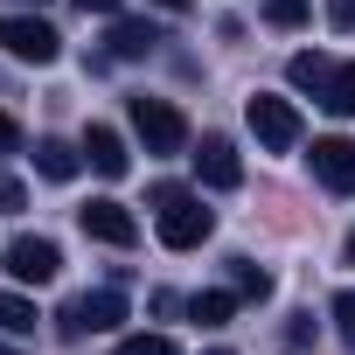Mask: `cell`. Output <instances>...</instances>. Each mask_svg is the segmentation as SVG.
<instances>
[{
    "instance_id": "23",
    "label": "cell",
    "mask_w": 355,
    "mask_h": 355,
    "mask_svg": "<svg viewBox=\"0 0 355 355\" xmlns=\"http://www.w3.org/2000/svg\"><path fill=\"white\" fill-rule=\"evenodd\" d=\"M84 15H119V0H77Z\"/></svg>"
},
{
    "instance_id": "13",
    "label": "cell",
    "mask_w": 355,
    "mask_h": 355,
    "mask_svg": "<svg viewBox=\"0 0 355 355\" xmlns=\"http://www.w3.org/2000/svg\"><path fill=\"white\" fill-rule=\"evenodd\" d=\"M77 167H84V146H70V139H42L35 146V174L42 182H70Z\"/></svg>"
},
{
    "instance_id": "10",
    "label": "cell",
    "mask_w": 355,
    "mask_h": 355,
    "mask_svg": "<svg viewBox=\"0 0 355 355\" xmlns=\"http://www.w3.org/2000/svg\"><path fill=\"white\" fill-rule=\"evenodd\" d=\"M196 174H202L209 189H237V182H244V160H237V146H230L223 132H209V139L196 146Z\"/></svg>"
},
{
    "instance_id": "18",
    "label": "cell",
    "mask_w": 355,
    "mask_h": 355,
    "mask_svg": "<svg viewBox=\"0 0 355 355\" xmlns=\"http://www.w3.org/2000/svg\"><path fill=\"white\" fill-rule=\"evenodd\" d=\"M265 21L272 28H300L306 21V0H265Z\"/></svg>"
},
{
    "instance_id": "19",
    "label": "cell",
    "mask_w": 355,
    "mask_h": 355,
    "mask_svg": "<svg viewBox=\"0 0 355 355\" xmlns=\"http://www.w3.org/2000/svg\"><path fill=\"white\" fill-rule=\"evenodd\" d=\"M334 327H341V341H348V355H355V286L334 293Z\"/></svg>"
},
{
    "instance_id": "2",
    "label": "cell",
    "mask_w": 355,
    "mask_h": 355,
    "mask_svg": "<svg viewBox=\"0 0 355 355\" xmlns=\"http://www.w3.org/2000/svg\"><path fill=\"white\" fill-rule=\"evenodd\" d=\"M293 91H313V105H327L334 119H355V63H327V56H293L286 63Z\"/></svg>"
},
{
    "instance_id": "27",
    "label": "cell",
    "mask_w": 355,
    "mask_h": 355,
    "mask_svg": "<svg viewBox=\"0 0 355 355\" xmlns=\"http://www.w3.org/2000/svg\"><path fill=\"white\" fill-rule=\"evenodd\" d=\"M0 355H15V348H0Z\"/></svg>"
},
{
    "instance_id": "3",
    "label": "cell",
    "mask_w": 355,
    "mask_h": 355,
    "mask_svg": "<svg viewBox=\"0 0 355 355\" xmlns=\"http://www.w3.org/2000/svg\"><path fill=\"white\" fill-rule=\"evenodd\" d=\"M132 132L146 139V153H182L189 146V119L167 98H132Z\"/></svg>"
},
{
    "instance_id": "28",
    "label": "cell",
    "mask_w": 355,
    "mask_h": 355,
    "mask_svg": "<svg viewBox=\"0 0 355 355\" xmlns=\"http://www.w3.org/2000/svg\"><path fill=\"white\" fill-rule=\"evenodd\" d=\"M35 8H42V0H35Z\"/></svg>"
},
{
    "instance_id": "20",
    "label": "cell",
    "mask_w": 355,
    "mask_h": 355,
    "mask_svg": "<svg viewBox=\"0 0 355 355\" xmlns=\"http://www.w3.org/2000/svg\"><path fill=\"white\" fill-rule=\"evenodd\" d=\"M327 21L334 28H355V0H327Z\"/></svg>"
},
{
    "instance_id": "4",
    "label": "cell",
    "mask_w": 355,
    "mask_h": 355,
    "mask_svg": "<svg viewBox=\"0 0 355 355\" xmlns=\"http://www.w3.org/2000/svg\"><path fill=\"white\" fill-rule=\"evenodd\" d=\"M244 119H251V132H258V146H265V153H293V146H300V112H293L286 98L258 91V98L244 105Z\"/></svg>"
},
{
    "instance_id": "1",
    "label": "cell",
    "mask_w": 355,
    "mask_h": 355,
    "mask_svg": "<svg viewBox=\"0 0 355 355\" xmlns=\"http://www.w3.org/2000/svg\"><path fill=\"white\" fill-rule=\"evenodd\" d=\"M153 230H160V244H167V251H196V244L216 230V216L202 209V196L160 182V189H153Z\"/></svg>"
},
{
    "instance_id": "25",
    "label": "cell",
    "mask_w": 355,
    "mask_h": 355,
    "mask_svg": "<svg viewBox=\"0 0 355 355\" xmlns=\"http://www.w3.org/2000/svg\"><path fill=\"white\" fill-rule=\"evenodd\" d=\"M348 265H355V230H348Z\"/></svg>"
},
{
    "instance_id": "6",
    "label": "cell",
    "mask_w": 355,
    "mask_h": 355,
    "mask_svg": "<svg viewBox=\"0 0 355 355\" xmlns=\"http://www.w3.org/2000/svg\"><path fill=\"white\" fill-rule=\"evenodd\" d=\"M119 320H125V300H119V293H84V300H70V306L56 313V327H63L70 341H77V334H112Z\"/></svg>"
},
{
    "instance_id": "9",
    "label": "cell",
    "mask_w": 355,
    "mask_h": 355,
    "mask_svg": "<svg viewBox=\"0 0 355 355\" xmlns=\"http://www.w3.org/2000/svg\"><path fill=\"white\" fill-rule=\"evenodd\" d=\"M77 223H84V237H98V244H119V251H125V244L139 237V223H132V209H125V202H112V196H98V202H84V209H77Z\"/></svg>"
},
{
    "instance_id": "5",
    "label": "cell",
    "mask_w": 355,
    "mask_h": 355,
    "mask_svg": "<svg viewBox=\"0 0 355 355\" xmlns=\"http://www.w3.org/2000/svg\"><path fill=\"white\" fill-rule=\"evenodd\" d=\"M0 42H8L15 63H56L63 56V35L49 21H35V15H8V21H0Z\"/></svg>"
},
{
    "instance_id": "22",
    "label": "cell",
    "mask_w": 355,
    "mask_h": 355,
    "mask_svg": "<svg viewBox=\"0 0 355 355\" xmlns=\"http://www.w3.org/2000/svg\"><path fill=\"white\" fill-rule=\"evenodd\" d=\"M15 146H21V125H15L8 112H0V153H15Z\"/></svg>"
},
{
    "instance_id": "21",
    "label": "cell",
    "mask_w": 355,
    "mask_h": 355,
    "mask_svg": "<svg viewBox=\"0 0 355 355\" xmlns=\"http://www.w3.org/2000/svg\"><path fill=\"white\" fill-rule=\"evenodd\" d=\"M28 196H21V182H8V174H0V209H21Z\"/></svg>"
},
{
    "instance_id": "16",
    "label": "cell",
    "mask_w": 355,
    "mask_h": 355,
    "mask_svg": "<svg viewBox=\"0 0 355 355\" xmlns=\"http://www.w3.org/2000/svg\"><path fill=\"white\" fill-rule=\"evenodd\" d=\"M230 279H237V293H244V300H265V293H272V279H265L251 258H230Z\"/></svg>"
},
{
    "instance_id": "26",
    "label": "cell",
    "mask_w": 355,
    "mask_h": 355,
    "mask_svg": "<svg viewBox=\"0 0 355 355\" xmlns=\"http://www.w3.org/2000/svg\"><path fill=\"white\" fill-rule=\"evenodd\" d=\"M209 355H230V348H209Z\"/></svg>"
},
{
    "instance_id": "8",
    "label": "cell",
    "mask_w": 355,
    "mask_h": 355,
    "mask_svg": "<svg viewBox=\"0 0 355 355\" xmlns=\"http://www.w3.org/2000/svg\"><path fill=\"white\" fill-rule=\"evenodd\" d=\"M306 160H313V174H320L327 196H355V139H341V132L334 139H313Z\"/></svg>"
},
{
    "instance_id": "17",
    "label": "cell",
    "mask_w": 355,
    "mask_h": 355,
    "mask_svg": "<svg viewBox=\"0 0 355 355\" xmlns=\"http://www.w3.org/2000/svg\"><path fill=\"white\" fill-rule=\"evenodd\" d=\"M119 355H182V348H174L167 334H125V341H119Z\"/></svg>"
},
{
    "instance_id": "7",
    "label": "cell",
    "mask_w": 355,
    "mask_h": 355,
    "mask_svg": "<svg viewBox=\"0 0 355 355\" xmlns=\"http://www.w3.org/2000/svg\"><path fill=\"white\" fill-rule=\"evenodd\" d=\"M63 272V251L49 244V237H15L8 244V279H21V286H49Z\"/></svg>"
},
{
    "instance_id": "15",
    "label": "cell",
    "mask_w": 355,
    "mask_h": 355,
    "mask_svg": "<svg viewBox=\"0 0 355 355\" xmlns=\"http://www.w3.org/2000/svg\"><path fill=\"white\" fill-rule=\"evenodd\" d=\"M189 313H196L202 327H223V320L237 313V300H230V293H196V300H189Z\"/></svg>"
},
{
    "instance_id": "12",
    "label": "cell",
    "mask_w": 355,
    "mask_h": 355,
    "mask_svg": "<svg viewBox=\"0 0 355 355\" xmlns=\"http://www.w3.org/2000/svg\"><path fill=\"white\" fill-rule=\"evenodd\" d=\"M167 35L153 28V21H112V56L119 63H139V56H153Z\"/></svg>"
},
{
    "instance_id": "24",
    "label": "cell",
    "mask_w": 355,
    "mask_h": 355,
    "mask_svg": "<svg viewBox=\"0 0 355 355\" xmlns=\"http://www.w3.org/2000/svg\"><path fill=\"white\" fill-rule=\"evenodd\" d=\"M153 8H167V15H182V8H189V0H153Z\"/></svg>"
},
{
    "instance_id": "11",
    "label": "cell",
    "mask_w": 355,
    "mask_h": 355,
    "mask_svg": "<svg viewBox=\"0 0 355 355\" xmlns=\"http://www.w3.org/2000/svg\"><path fill=\"white\" fill-rule=\"evenodd\" d=\"M84 160L105 174V182H119V174L132 167V153H125V139H119L112 125H91V132H84Z\"/></svg>"
},
{
    "instance_id": "14",
    "label": "cell",
    "mask_w": 355,
    "mask_h": 355,
    "mask_svg": "<svg viewBox=\"0 0 355 355\" xmlns=\"http://www.w3.org/2000/svg\"><path fill=\"white\" fill-rule=\"evenodd\" d=\"M0 334H35V306L21 293H0Z\"/></svg>"
}]
</instances>
